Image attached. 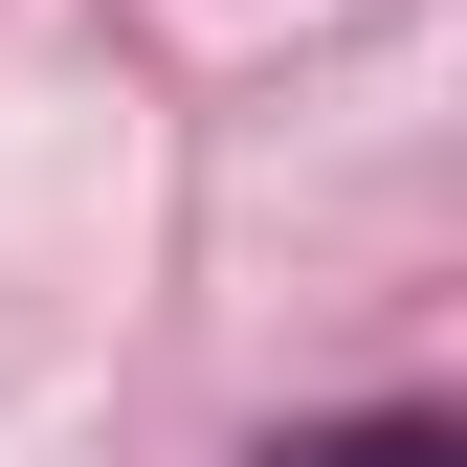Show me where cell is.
Returning <instances> with one entry per match:
<instances>
[{
	"label": "cell",
	"mask_w": 467,
	"mask_h": 467,
	"mask_svg": "<svg viewBox=\"0 0 467 467\" xmlns=\"http://www.w3.org/2000/svg\"><path fill=\"white\" fill-rule=\"evenodd\" d=\"M289 467H445V423H334V445H289Z\"/></svg>",
	"instance_id": "1"
}]
</instances>
